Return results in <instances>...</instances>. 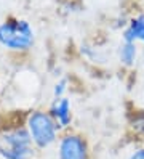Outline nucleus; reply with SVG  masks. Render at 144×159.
Wrapping results in <instances>:
<instances>
[{
  "instance_id": "nucleus-9",
  "label": "nucleus",
  "mask_w": 144,
  "mask_h": 159,
  "mask_svg": "<svg viewBox=\"0 0 144 159\" xmlns=\"http://www.w3.org/2000/svg\"><path fill=\"white\" fill-rule=\"evenodd\" d=\"M133 127L138 130V132L144 134V114H138L133 120Z\"/></svg>"
},
{
  "instance_id": "nucleus-7",
  "label": "nucleus",
  "mask_w": 144,
  "mask_h": 159,
  "mask_svg": "<svg viewBox=\"0 0 144 159\" xmlns=\"http://www.w3.org/2000/svg\"><path fill=\"white\" fill-rule=\"evenodd\" d=\"M35 154L32 146L27 148H5L0 146V156L3 159H32Z\"/></svg>"
},
{
  "instance_id": "nucleus-3",
  "label": "nucleus",
  "mask_w": 144,
  "mask_h": 159,
  "mask_svg": "<svg viewBox=\"0 0 144 159\" xmlns=\"http://www.w3.org/2000/svg\"><path fill=\"white\" fill-rule=\"evenodd\" d=\"M58 159H88V145L80 135H64L58 146Z\"/></svg>"
},
{
  "instance_id": "nucleus-6",
  "label": "nucleus",
  "mask_w": 144,
  "mask_h": 159,
  "mask_svg": "<svg viewBox=\"0 0 144 159\" xmlns=\"http://www.w3.org/2000/svg\"><path fill=\"white\" fill-rule=\"evenodd\" d=\"M123 40L134 43L136 40L144 42V15H139L130 21L128 27L123 32Z\"/></svg>"
},
{
  "instance_id": "nucleus-8",
  "label": "nucleus",
  "mask_w": 144,
  "mask_h": 159,
  "mask_svg": "<svg viewBox=\"0 0 144 159\" xmlns=\"http://www.w3.org/2000/svg\"><path fill=\"white\" fill-rule=\"evenodd\" d=\"M136 55H138V50H136V45L134 43H130V42H125L122 47H120V61L123 64H133L136 61Z\"/></svg>"
},
{
  "instance_id": "nucleus-2",
  "label": "nucleus",
  "mask_w": 144,
  "mask_h": 159,
  "mask_svg": "<svg viewBox=\"0 0 144 159\" xmlns=\"http://www.w3.org/2000/svg\"><path fill=\"white\" fill-rule=\"evenodd\" d=\"M0 43L10 50H27L34 43V31L27 21H7L0 24Z\"/></svg>"
},
{
  "instance_id": "nucleus-1",
  "label": "nucleus",
  "mask_w": 144,
  "mask_h": 159,
  "mask_svg": "<svg viewBox=\"0 0 144 159\" xmlns=\"http://www.w3.org/2000/svg\"><path fill=\"white\" fill-rule=\"evenodd\" d=\"M27 130L31 134L32 143L37 148L45 149L56 142L59 125L56 124L51 114L43 113V111H35L27 119Z\"/></svg>"
},
{
  "instance_id": "nucleus-10",
  "label": "nucleus",
  "mask_w": 144,
  "mask_h": 159,
  "mask_svg": "<svg viewBox=\"0 0 144 159\" xmlns=\"http://www.w3.org/2000/svg\"><path fill=\"white\" fill-rule=\"evenodd\" d=\"M64 85H66V80H61V82L56 85V89H55V95H56V97H61V93L64 92Z\"/></svg>"
},
{
  "instance_id": "nucleus-5",
  "label": "nucleus",
  "mask_w": 144,
  "mask_h": 159,
  "mask_svg": "<svg viewBox=\"0 0 144 159\" xmlns=\"http://www.w3.org/2000/svg\"><path fill=\"white\" fill-rule=\"evenodd\" d=\"M51 116L53 119L56 120V124L61 127H67L71 122V105H69V100H66V98H59V100H56V103L53 105L51 108Z\"/></svg>"
},
{
  "instance_id": "nucleus-11",
  "label": "nucleus",
  "mask_w": 144,
  "mask_h": 159,
  "mask_svg": "<svg viewBox=\"0 0 144 159\" xmlns=\"http://www.w3.org/2000/svg\"><path fill=\"white\" fill-rule=\"evenodd\" d=\"M128 159H144V148L142 149H138V151H134Z\"/></svg>"
},
{
  "instance_id": "nucleus-4",
  "label": "nucleus",
  "mask_w": 144,
  "mask_h": 159,
  "mask_svg": "<svg viewBox=\"0 0 144 159\" xmlns=\"http://www.w3.org/2000/svg\"><path fill=\"white\" fill-rule=\"evenodd\" d=\"M2 142L3 145L0 146H5V148H27V146H32V138L29 130L26 129H15L11 132H7L2 137Z\"/></svg>"
}]
</instances>
